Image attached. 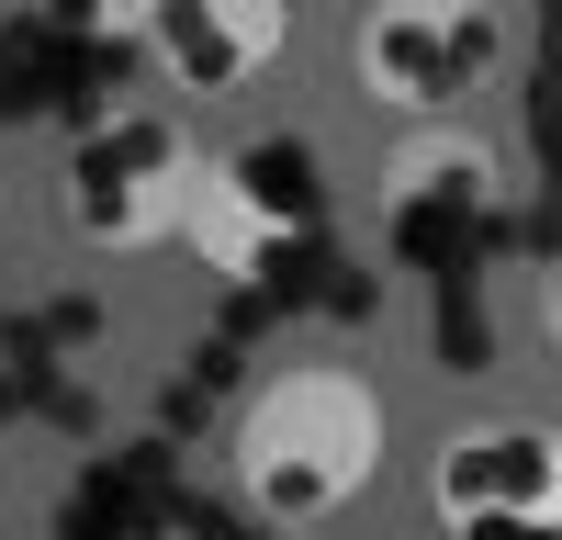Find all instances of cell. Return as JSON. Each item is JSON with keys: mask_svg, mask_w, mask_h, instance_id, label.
<instances>
[{"mask_svg": "<svg viewBox=\"0 0 562 540\" xmlns=\"http://www.w3.org/2000/svg\"><path fill=\"white\" fill-rule=\"evenodd\" d=\"M484 203H495V147L461 135V124H428V135H405L383 158V225H439V214L461 225Z\"/></svg>", "mask_w": 562, "mask_h": 540, "instance_id": "cell-7", "label": "cell"}, {"mask_svg": "<svg viewBox=\"0 0 562 540\" xmlns=\"http://www.w3.org/2000/svg\"><path fill=\"white\" fill-rule=\"evenodd\" d=\"M192 192H203V147L169 102H124L79 135L68 158V237L90 248H169L192 225Z\"/></svg>", "mask_w": 562, "mask_h": 540, "instance_id": "cell-2", "label": "cell"}, {"mask_svg": "<svg viewBox=\"0 0 562 540\" xmlns=\"http://www.w3.org/2000/svg\"><path fill=\"white\" fill-rule=\"evenodd\" d=\"M270 158L259 147H237V158H203V192H192V225H180V237H192L225 282H259L270 270V248H293L304 237V203L293 192H270Z\"/></svg>", "mask_w": 562, "mask_h": 540, "instance_id": "cell-6", "label": "cell"}, {"mask_svg": "<svg viewBox=\"0 0 562 540\" xmlns=\"http://www.w3.org/2000/svg\"><path fill=\"white\" fill-rule=\"evenodd\" d=\"M135 45H147L158 90L225 102V90L270 79V57L293 45V0H135Z\"/></svg>", "mask_w": 562, "mask_h": 540, "instance_id": "cell-5", "label": "cell"}, {"mask_svg": "<svg viewBox=\"0 0 562 540\" xmlns=\"http://www.w3.org/2000/svg\"><path fill=\"white\" fill-rule=\"evenodd\" d=\"M506 57L495 0H371L360 12V90L416 124H450L461 90H484Z\"/></svg>", "mask_w": 562, "mask_h": 540, "instance_id": "cell-4", "label": "cell"}, {"mask_svg": "<svg viewBox=\"0 0 562 540\" xmlns=\"http://www.w3.org/2000/svg\"><path fill=\"white\" fill-rule=\"evenodd\" d=\"M225 450H237V495L270 529H326L383 473L394 405H383V383L360 360H293V372H270L237 405V439Z\"/></svg>", "mask_w": 562, "mask_h": 540, "instance_id": "cell-1", "label": "cell"}, {"mask_svg": "<svg viewBox=\"0 0 562 540\" xmlns=\"http://www.w3.org/2000/svg\"><path fill=\"white\" fill-rule=\"evenodd\" d=\"M428 507L450 540H562V428L484 417L428 462Z\"/></svg>", "mask_w": 562, "mask_h": 540, "instance_id": "cell-3", "label": "cell"}]
</instances>
